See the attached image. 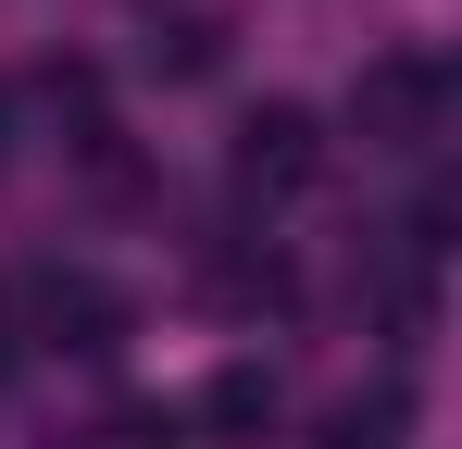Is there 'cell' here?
<instances>
[{
    "label": "cell",
    "mask_w": 462,
    "mask_h": 449,
    "mask_svg": "<svg viewBox=\"0 0 462 449\" xmlns=\"http://www.w3.org/2000/svg\"><path fill=\"white\" fill-rule=\"evenodd\" d=\"M13 325H38L51 350H125V299L100 288V275H76V262H38V275H13Z\"/></svg>",
    "instance_id": "cell-1"
},
{
    "label": "cell",
    "mask_w": 462,
    "mask_h": 449,
    "mask_svg": "<svg viewBox=\"0 0 462 449\" xmlns=\"http://www.w3.org/2000/svg\"><path fill=\"white\" fill-rule=\"evenodd\" d=\"M350 113H363V138H375V150H438V113H450V63H425V50H387V63H363Z\"/></svg>",
    "instance_id": "cell-2"
},
{
    "label": "cell",
    "mask_w": 462,
    "mask_h": 449,
    "mask_svg": "<svg viewBox=\"0 0 462 449\" xmlns=\"http://www.w3.org/2000/svg\"><path fill=\"white\" fill-rule=\"evenodd\" d=\"M312 175H325V125H312L300 100H263V113L237 125V188H250V200H288Z\"/></svg>",
    "instance_id": "cell-3"
},
{
    "label": "cell",
    "mask_w": 462,
    "mask_h": 449,
    "mask_svg": "<svg viewBox=\"0 0 462 449\" xmlns=\"http://www.w3.org/2000/svg\"><path fill=\"white\" fill-rule=\"evenodd\" d=\"M200 425H213V437H263V425H275V362H226L200 387Z\"/></svg>",
    "instance_id": "cell-4"
},
{
    "label": "cell",
    "mask_w": 462,
    "mask_h": 449,
    "mask_svg": "<svg viewBox=\"0 0 462 449\" xmlns=\"http://www.w3.org/2000/svg\"><path fill=\"white\" fill-rule=\"evenodd\" d=\"M400 437H412V399L400 387H363V399H337L312 425V449H400Z\"/></svg>",
    "instance_id": "cell-5"
},
{
    "label": "cell",
    "mask_w": 462,
    "mask_h": 449,
    "mask_svg": "<svg viewBox=\"0 0 462 449\" xmlns=\"http://www.w3.org/2000/svg\"><path fill=\"white\" fill-rule=\"evenodd\" d=\"M213 299H226V312H275V299H288V262H275V250H226V262H213Z\"/></svg>",
    "instance_id": "cell-6"
},
{
    "label": "cell",
    "mask_w": 462,
    "mask_h": 449,
    "mask_svg": "<svg viewBox=\"0 0 462 449\" xmlns=\"http://www.w3.org/2000/svg\"><path fill=\"white\" fill-rule=\"evenodd\" d=\"M213 50H226V25H213V13H175V25L151 38V63H162V75H213Z\"/></svg>",
    "instance_id": "cell-7"
}]
</instances>
